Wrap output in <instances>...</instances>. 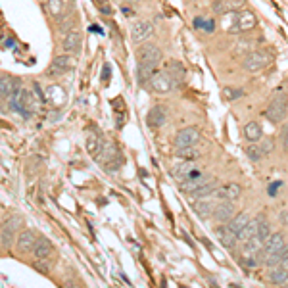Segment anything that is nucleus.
Here are the masks:
<instances>
[{"instance_id": "c756f323", "label": "nucleus", "mask_w": 288, "mask_h": 288, "mask_svg": "<svg viewBox=\"0 0 288 288\" xmlns=\"http://www.w3.org/2000/svg\"><path fill=\"white\" fill-rule=\"evenodd\" d=\"M269 234H271V225H269V221H267L263 215H257V232H256V236L261 240V242H265V240L269 238Z\"/></svg>"}, {"instance_id": "4c0bfd02", "label": "nucleus", "mask_w": 288, "mask_h": 288, "mask_svg": "<svg viewBox=\"0 0 288 288\" xmlns=\"http://www.w3.org/2000/svg\"><path fill=\"white\" fill-rule=\"evenodd\" d=\"M37 269L42 273H48L50 271V263H48L46 259H37Z\"/></svg>"}, {"instance_id": "4468645a", "label": "nucleus", "mask_w": 288, "mask_h": 288, "mask_svg": "<svg viewBox=\"0 0 288 288\" xmlns=\"http://www.w3.org/2000/svg\"><path fill=\"white\" fill-rule=\"evenodd\" d=\"M215 196L223 202H234L242 196V186H240L238 183L223 184V186H219V188L215 190Z\"/></svg>"}, {"instance_id": "9b49d317", "label": "nucleus", "mask_w": 288, "mask_h": 288, "mask_svg": "<svg viewBox=\"0 0 288 288\" xmlns=\"http://www.w3.org/2000/svg\"><path fill=\"white\" fill-rule=\"evenodd\" d=\"M213 219H215L219 225H227L232 217L236 215V206L234 202H221V204H215V209H213Z\"/></svg>"}, {"instance_id": "1a4fd4ad", "label": "nucleus", "mask_w": 288, "mask_h": 288, "mask_svg": "<svg viewBox=\"0 0 288 288\" xmlns=\"http://www.w3.org/2000/svg\"><path fill=\"white\" fill-rule=\"evenodd\" d=\"M198 142H200V131L196 127H184L175 135L177 148H188V146H196Z\"/></svg>"}, {"instance_id": "2eb2a0df", "label": "nucleus", "mask_w": 288, "mask_h": 288, "mask_svg": "<svg viewBox=\"0 0 288 288\" xmlns=\"http://www.w3.org/2000/svg\"><path fill=\"white\" fill-rule=\"evenodd\" d=\"M284 244H286V242H284V234H282V232H271L269 238L263 242V250H261V254H259V261H261L263 256H267V254L279 252Z\"/></svg>"}, {"instance_id": "9d476101", "label": "nucleus", "mask_w": 288, "mask_h": 288, "mask_svg": "<svg viewBox=\"0 0 288 288\" xmlns=\"http://www.w3.org/2000/svg\"><path fill=\"white\" fill-rule=\"evenodd\" d=\"M154 35V25L146 19H140V21H135L131 25V39L133 42H146Z\"/></svg>"}, {"instance_id": "5701e85b", "label": "nucleus", "mask_w": 288, "mask_h": 288, "mask_svg": "<svg viewBox=\"0 0 288 288\" xmlns=\"http://www.w3.org/2000/svg\"><path fill=\"white\" fill-rule=\"evenodd\" d=\"M154 73H156V65H148V64H138L136 65V81H138V85H146V83H150V79L154 77Z\"/></svg>"}, {"instance_id": "f704fd0d", "label": "nucleus", "mask_w": 288, "mask_h": 288, "mask_svg": "<svg viewBox=\"0 0 288 288\" xmlns=\"http://www.w3.org/2000/svg\"><path fill=\"white\" fill-rule=\"evenodd\" d=\"M244 90L242 88H234V87H225L223 88V98L225 100H240V98H244Z\"/></svg>"}, {"instance_id": "37998d69", "label": "nucleus", "mask_w": 288, "mask_h": 288, "mask_svg": "<svg viewBox=\"0 0 288 288\" xmlns=\"http://www.w3.org/2000/svg\"><path fill=\"white\" fill-rule=\"evenodd\" d=\"M125 2H129V4H136L138 0H125Z\"/></svg>"}, {"instance_id": "e433bc0d", "label": "nucleus", "mask_w": 288, "mask_h": 288, "mask_svg": "<svg viewBox=\"0 0 288 288\" xmlns=\"http://www.w3.org/2000/svg\"><path fill=\"white\" fill-rule=\"evenodd\" d=\"M259 148H261V152L263 154H269L275 148V142H273V138H261V144H259Z\"/></svg>"}, {"instance_id": "c85d7f7f", "label": "nucleus", "mask_w": 288, "mask_h": 288, "mask_svg": "<svg viewBox=\"0 0 288 288\" xmlns=\"http://www.w3.org/2000/svg\"><path fill=\"white\" fill-rule=\"evenodd\" d=\"M256 232H257V217L256 219H250L248 225L236 234V240H238V242H246V240H250L252 236H256Z\"/></svg>"}, {"instance_id": "7ed1b4c3", "label": "nucleus", "mask_w": 288, "mask_h": 288, "mask_svg": "<svg viewBox=\"0 0 288 288\" xmlns=\"http://www.w3.org/2000/svg\"><path fill=\"white\" fill-rule=\"evenodd\" d=\"M21 217H10L0 227V240H2V248H12V244L16 242V236L21 229Z\"/></svg>"}, {"instance_id": "2f4dec72", "label": "nucleus", "mask_w": 288, "mask_h": 288, "mask_svg": "<svg viewBox=\"0 0 288 288\" xmlns=\"http://www.w3.org/2000/svg\"><path fill=\"white\" fill-rule=\"evenodd\" d=\"M167 73L171 75V79L175 81V85L179 87L181 85V81L184 79V67L179 62H171V65H169Z\"/></svg>"}, {"instance_id": "a19ab883", "label": "nucleus", "mask_w": 288, "mask_h": 288, "mask_svg": "<svg viewBox=\"0 0 288 288\" xmlns=\"http://www.w3.org/2000/svg\"><path fill=\"white\" fill-rule=\"evenodd\" d=\"M279 219H280V223L286 227V225H288V211H286V209H284V211H280V213H279Z\"/></svg>"}, {"instance_id": "c03bdc74", "label": "nucleus", "mask_w": 288, "mask_h": 288, "mask_svg": "<svg viewBox=\"0 0 288 288\" xmlns=\"http://www.w3.org/2000/svg\"><path fill=\"white\" fill-rule=\"evenodd\" d=\"M0 248H2V240H0Z\"/></svg>"}, {"instance_id": "7c9ffc66", "label": "nucleus", "mask_w": 288, "mask_h": 288, "mask_svg": "<svg viewBox=\"0 0 288 288\" xmlns=\"http://www.w3.org/2000/svg\"><path fill=\"white\" fill-rule=\"evenodd\" d=\"M208 181V177L202 173L200 177H196V179H192V181H186V183H181V190L186 192V194H192L194 190H198L202 184Z\"/></svg>"}, {"instance_id": "4be33fe9", "label": "nucleus", "mask_w": 288, "mask_h": 288, "mask_svg": "<svg viewBox=\"0 0 288 288\" xmlns=\"http://www.w3.org/2000/svg\"><path fill=\"white\" fill-rule=\"evenodd\" d=\"M244 136H246V140H250V142H257L263 136V129H261V125L257 121H248L244 125Z\"/></svg>"}, {"instance_id": "a878e982", "label": "nucleus", "mask_w": 288, "mask_h": 288, "mask_svg": "<svg viewBox=\"0 0 288 288\" xmlns=\"http://www.w3.org/2000/svg\"><path fill=\"white\" fill-rule=\"evenodd\" d=\"M217 188H219V183H217L215 179H208L198 190L192 192L190 196H194V198H208V196H211V194H215Z\"/></svg>"}, {"instance_id": "a211bd4d", "label": "nucleus", "mask_w": 288, "mask_h": 288, "mask_svg": "<svg viewBox=\"0 0 288 288\" xmlns=\"http://www.w3.org/2000/svg\"><path fill=\"white\" fill-rule=\"evenodd\" d=\"M37 238H39V236L35 234V231L19 232V234H17V250H19V254H29V252H33Z\"/></svg>"}, {"instance_id": "412c9836", "label": "nucleus", "mask_w": 288, "mask_h": 288, "mask_svg": "<svg viewBox=\"0 0 288 288\" xmlns=\"http://www.w3.org/2000/svg\"><path fill=\"white\" fill-rule=\"evenodd\" d=\"M267 279H269V282L275 284V286H282V284H286L288 282V271L286 269H282L280 265L271 267L269 273H267Z\"/></svg>"}, {"instance_id": "0eeeda50", "label": "nucleus", "mask_w": 288, "mask_h": 288, "mask_svg": "<svg viewBox=\"0 0 288 288\" xmlns=\"http://www.w3.org/2000/svg\"><path fill=\"white\" fill-rule=\"evenodd\" d=\"M77 64V60L69 54H60L52 60V64L48 67V75H52V77H58V75H64V73L71 71L73 67Z\"/></svg>"}, {"instance_id": "c9c22d12", "label": "nucleus", "mask_w": 288, "mask_h": 288, "mask_svg": "<svg viewBox=\"0 0 288 288\" xmlns=\"http://www.w3.org/2000/svg\"><path fill=\"white\" fill-rule=\"evenodd\" d=\"M46 8L54 17H60L64 14V0H48Z\"/></svg>"}, {"instance_id": "58836bf2", "label": "nucleus", "mask_w": 288, "mask_h": 288, "mask_svg": "<svg viewBox=\"0 0 288 288\" xmlns=\"http://www.w3.org/2000/svg\"><path fill=\"white\" fill-rule=\"evenodd\" d=\"M280 186H282V183H280V181L273 183L271 186H269V192H267V194H269V196H277V194H279V188H280Z\"/></svg>"}, {"instance_id": "423d86ee", "label": "nucleus", "mask_w": 288, "mask_h": 288, "mask_svg": "<svg viewBox=\"0 0 288 288\" xmlns=\"http://www.w3.org/2000/svg\"><path fill=\"white\" fill-rule=\"evenodd\" d=\"M136 60H138V64H148L158 67V64L161 62V50L152 42H144L136 52Z\"/></svg>"}, {"instance_id": "20e7f679", "label": "nucleus", "mask_w": 288, "mask_h": 288, "mask_svg": "<svg viewBox=\"0 0 288 288\" xmlns=\"http://www.w3.org/2000/svg\"><path fill=\"white\" fill-rule=\"evenodd\" d=\"M257 27V16L248 8H242L240 12H236L234 16V25H232L229 31L231 33H246L252 31Z\"/></svg>"}, {"instance_id": "ddd939ff", "label": "nucleus", "mask_w": 288, "mask_h": 288, "mask_svg": "<svg viewBox=\"0 0 288 288\" xmlns=\"http://www.w3.org/2000/svg\"><path fill=\"white\" fill-rule=\"evenodd\" d=\"M244 6H246V0H215L211 10H213V14L223 16V14H231V12H240Z\"/></svg>"}, {"instance_id": "6ab92c4d", "label": "nucleus", "mask_w": 288, "mask_h": 288, "mask_svg": "<svg viewBox=\"0 0 288 288\" xmlns=\"http://www.w3.org/2000/svg\"><path fill=\"white\" fill-rule=\"evenodd\" d=\"M17 88H19V81L10 75H0V100H10Z\"/></svg>"}, {"instance_id": "79ce46f5", "label": "nucleus", "mask_w": 288, "mask_h": 288, "mask_svg": "<svg viewBox=\"0 0 288 288\" xmlns=\"http://www.w3.org/2000/svg\"><path fill=\"white\" fill-rule=\"evenodd\" d=\"M280 267H282V269H286V271H288V252L284 254V256H282V259H280Z\"/></svg>"}, {"instance_id": "bb28decb", "label": "nucleus", "mask_w": 288, "mask_h": 288, "mask_svg": "<svg viewBox=\"0 0 288 288\" xmlns=\"http://www.w3.org/2000/svg\"><path fill=\"white\" fill-rule=\"evenodd\" d=\"M196 167V163L194 161H181V163H177L175 167L171 169V173H173V179L179 181V183H183L186 173H190L192 169Z\"/></svg>"}, {"instance_id": "473e14b6", "label": "nucleus", "mask_w": 288, "mask_h": 288, "mask_svg": "<svg viewBox=\"0 0 288 288\" xmlns=\"http://www.w3.org/2000/svg\"><path fill=\"white\" fill-rule=\"evenodd\" d=\"M175 156L181 161H194L198 158V150L194 146H188V148H177Z\"/></svg>"}, {"instance_id": "f8f14e48", "label": "nucleus", "mask_w": 288, "mask_h": 288, "mask_svg": "<svg viewBox=\"0 0 288 288\" xmlns=\"http://www.w3.org/2000/svg\"><path fill=\"white\" fill-rule=\"evenodd\" d=\"M81 42H83V37H81L79 31L71 29L69 33H65L64 40H62V50H64V54H69V56L79 54Z\"/></svg>"}, {"instance_id": "ea45409f", "label": "nucleus", "mask_w": 288, "mask_h": 288, "mask_svg": "<svg viewBox=\"0 0 288 288\" xmlns=\"http://www.w3.org/2000/svg\"><path fill=\"white\" fill-rule=\"evenodd\" d=\"M282 148H284V152H288V125L284 129H282Z\"/></svg>"}, {"instance_id": "f03ea898", "label": "nucleus", "mask_w": 288, "mask_h": 288, "mask_svg": "<svg viewBox=\"0 0 288 288\" xmlns=\"http://www.w3.org/2000/svg\"><path fill=\"white\" fill-rule=\"evenodd\" d=\"M288 115V100L286 96H275L269 106L265 108V117L271 121V123H282V121L286 119Z\"/></svg>"}, {"instance_id": "6e6552de", "label": "nucleus", "mask_w": 288, "mask_h": 288, "mask_svg": "<svg viewBox=\"0 0 288 288\" xmlns=\"http://www.w3.org/2000/svg\"><path fill=\"white\" fill-rule=\"evenodd\" d=\"M175 87V81L171 79V75L167 71H156L154 77L150 79V88L154 92H160V94H167Z\"/></svg>"}, {"instance_id": "b1692460", "label": "nucleus", "mask_w": 288, "mask_h": 288, "mask_svg": "<svg viewBox=\"0 0 288 288\" xmlns=\"http://www.w3.org/2000/svg\"><path fill=\"white\" fill-rule=\"evenodd\" d=\"M248 221H250V215L246 213V211H240V213L236 211V215L227 223V227H229V231H232L234 234H238V232L248 225Z\"/></svg>"}, {"instance_id": "cd10ccee", "label": "nucleus", "mask_w": 288, "mask_h": 288, "mask_svg": "<svg viewBox=\"0 0 288 288\" xmlns=\"http://www.w3.org/2000/svg\"><path fill=\"white\" fill-rule=\"evenodd\" d=\"M213 209H215V204L211 200H206V198H200V200L194 202V211H196V215L200 217H209L213 213Z\"/></svg>"}, {"instance_id": "393cba45", "label": "nucleus", "mask_w": 288, "mask_h": 288, "mask_svg": "<svg viewBox=\"0 0 288 288\" xmlns=\"http://www.w3.org/2000/svg\"><path fill=\"white\" fill-rule=\"evenodd\" d=\"M102 146H104V140H102V136L98 135L96 131H92V133H88L87 136V150L90 156H98L100 154V150H102Z\"/></svg>"}, {"instance_id": "39448f33", "label": "nucleus", "mask_w": 288, "mask_h": 288, "mask_svg": "<svg viewBox=\"0 0 288 288\" xmlns=\"http://www.w3.org/2000/svg\"><path fill=\"white\" fill-rule=\"evenodd\" d=\"M271 64V56L263 52V50H252L248 56L244 58V62H242V67L250 73H257L265 69L267 65Z\"/></svg>"}, {"instance_id": "aec40b11", "label": "nucleus", "mask_w": 288, "mask_h": 288, "mask_svg": "<svg viewBox=\"0 0 288 288\" xmlns=\"http://www.w3.org/2000/svg\"><path fill=\"white\" fill-rule=\"evenodd\" d=\"M52 252H54V246H52V242L46 238V236H39L37 242H35V248H33V256L35 259H48V257L52 256Z\"/></svg>"}, {"instance_id": "f3484780", "label": "nucleus", "mask_w": 288, "mask_h": 288, "mask_svg": "<svg viewBox=\"0 0 288 288\" xmlns=\"http://www.w3.org/2000/svg\"><path fill=\"white\" fill-rule=\"evenodd\" d=\"M215 236L227 250H234V248H236V244H238L236 234H234L232 231H229V227H227V225H219V227H217Z\"/></svg>"}, {"instance_id": "dca6fc26", "label": "nucleus", "mask_w": 288, "mask_h": 288, "mask_svg": "<svg viewBox=\"0 0 288 288\" xmlns=\"http://www.w3.org/2000/svg\"><path fill=\"white\" fill-rule=\"evenodd\" d=\"M165 119H167V108L165 106H154L146 115V125L150 129H158L165 123Z\"/></svg>"}, {"instance_id": "f257e3e1", "label": "nucleus", "mask_w": 288, "mask_h": 288, "mask_svg": "<svg viewBox=\"0 0 288 288\" xmlns=\"http://www.w3.org/2000/svg\"><path fill=\"white\" fill-rule=\"evenodd\" d=\"M96 161H98L100 165H104L106 171H115V169H119V165L123 163V158H121V154L115 144L104 142L100 154L96 156Z\"/></svg>"}, {"instance_id": "72a5a7b5", "label": "nucleus", "mask_w": 288, "mask_h": 288, "mask_svg": "<svg viewBox=\"0 0 288 288\" xmlns=\"http://www.w3.org/2000/svg\"><path fill=\"white\" fill-rule=\"evenodd\" d=\"M263 156H265V154L261 152L259 144H248V146H246V158H248L250 161L257 163V161H261V158H263Z\"/></svg>"}]
</instances>
